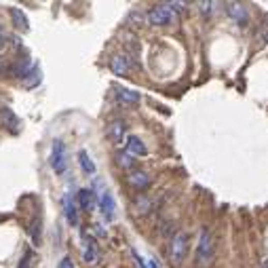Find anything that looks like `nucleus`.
<instances>
[{
    "label": "nucleus",
    "mask_w": 268,
    "mask_h": 268,
    "mask_svg": "<svg viewBox=\"0 0 268 268\" xmlns=\"http://www.w3.org/2000/svg\"><path fill=\"white\" fill-rule=\"evenodd\" d=\"M211 258H214V239H211L209 230L203 228L201 230V239H199V245H196V266L205 268Z\"/></svg>",
    "instance_id": "obj_1"
},
{
    "label": "nucleus",
    "mask_w": 268,
    "mask_h": 268,
    "mask_svg": "<svg viewBox=\"0 0 268 268\" xmlns=\"http://www.w3.org/2000/svg\"><path fill=\"white\" fill-rule=\"evenodd\" d=\"M186 251H188V234L186 232H177L173 236L171 245H169V260H171V264L180 266L182 262H184V258H186Z\"/></svg>",
    "instance_id": "obj_2"
},
{
    "label": "nucleus",
    "mask_w": 268,
    "mask_h": 268,
    "mask_svg": "<svg viewBox=\"0 0 268 268\" xmlns=\"http://www.w3.org/2000/svg\"><path fill=\"white\" fill-rule=\"evenodd\" d=\"M51 167H53V171L62 175L66 171V167H68V161H66V146L62 139H55L53 142V148H51Z\"/></svg>",
    "instance_id": "obj_3"
},
{
    "label": "nucleus",
    "mask_w": 268,
    "mask_h": 268,
    "mask_svg": "<svg viewBox=\"0 0 268 268\" xmlns=\"http://www.w3.org/2000/svg\"><path fill=\"white\" fill-rule=\"evenodd\" d=\"M175 17H173V11L169 9L167 5H161V7H154L150 13H148V21L152 25H169Z\"/></svg>",
    "instance_id": "obj_4"
},
{
    "label": "nucleus",
    "mask_w": 268,
    "mask_h": 268,
    "mask_svg": "<svg viewBox=\"0 0 268 268\" xmlns=\"http://www.w3.org/2000/svg\"><path fill=\"white\" fill-rule=\"evenodd\" d=\"M125 133H127V125L123 121H114V123H110L108 125V129H106V135L108 139L114 146H121L123 144V139H125Z\"/></svg>",
    "instance_id": "obj_5"
},
{
    "label": "nucleus",
    "mask_w": 268,
    "mask_h": 268,
    "mask_svg": "<svg viewBox=\"0 0 268 268\" xmlns=\"http://www.w3.org/2000/svg\"><path fill=\"white\" fill-rule=\"evenodd\" d=\"M226 13L228 15L239 23V25H245L249 21V13L243 5H239V3H226Z\"/></svg>",
    "instance_id": "obj_6"
},
{
    "label": "nucleus",
    "mask_w": 268,
    "mask_h": 268,
    "mask_svg": "<svg viewBox=\"0 0 268 268\" xmlns=\"http://www.w3.org/2000/svg\"><path fill=\"white\" fill-rule=\"evenodd\" d=\"M100 211L104 214L106 220H114L116 205H114V199H112L110 192H102V196H100Z\"/></svg>",
    "instance_id": "obj_7"
},
{
    "label": "nucleus",
    "mask_w": 268,
    "mask_h": 268,
    "mask_svg": "<svg viewBox=\"0 0 268 268\" xmlns=\"http://www.w3.org/2000/svg\"><path fill=\"white\" fill-rule=\"evenodd\" d=\"M127 152H129L131 157H146L148 148L137 135H129V137H127Z\"/></svg>",
    "instance_id": "obj_8"
},
{
    "label": "nucleus",
    "mask_w": 268,
    "mask_h": 268,
    "mask_svg": "<svg viewBox=\"0 0 268 268\" xmlns=\"http://www.w3.org/2000/svg\"><path fill=\"white\" fill-rule=\"evenodd\" d=\"M110 68L116 76H125L127 72H129V59L123 57V55H114V57L110 59Z\"/></svg>",
    "instance_id": "obj_9"
},
{
    "label": "nucleus",
    "mask_w": 268,
    "mask_h": 268,
    "mask_svg": "<svg viewBox=\"0 0 268 268\" xmlns=\"http://www.w3.org/2000/svg\"><path fill=\"white\" fill-rule=\"evenodd\" d=\"M0 123H3L9 131H17V127H19L17 116L13 114V110H9V108H0Z\"/></svg>",
    "instance_id": "obj_10"
},
{
    "label": "nucleus",
    "mask_w": 268,
    "mask_h": 268,
    "mask_svg": "<svg viewBox=\"0 0 268 268\" xmlns=\"http://www.w3.org/2000/svg\"><path fill=\"white\" fill-rule=\"evenodd\" d=\"M78 205L84 211H91L95 207V194H93V190H89V188L78 190Z\"/></svg>",
    "instance_id": "obj_11"
},
{
    "label": "nucleus",
    "mask_w": 268,
    "mask_h": 268,
    "mask_svg": "<svg viewBox=\"0 0 268 268\" xmlns=\"http://www.w3.org/2000/svg\"><path fill=\"white\" fill-rule=\"evenodd\" d=\"M11 19H13V25H17L21 32H25V30H30V21H27V17H25V13L21 11V9H17V7H13L11 9Z\"/></svg>",
    "instance_id": "obj_12"
},
{
    "label": "nucleus",
    "mask_w": 268,
    "mask_h": 268,
    "mask_svg": "<svg viewBox=\"0 0 268 268\" xmlns=\"http://www.w3.org/2000/svg\"><path fill=\"white\" fill-rule=\"evenodd\" d=\"M64 209H66V220H68L70 226H78V211H76V205L70 196L64 199Z\"/></svg>",
    "instance_id": "obj_13"
},
{
    "label": "nucleus",
    "mask_w": 268,
    "mask_h": 268,
    "mask_svg": "<svg viewBox=\"0 0 268 268\" xmlns=\"http://www.w3.org/2000/svg\"><path fill=\"white\" fill-rule=\"evenodd\" d=\"M129 184L133 186V188H146L148 184H150V177H148V173H144V171H131L129 173Z\"/></svg>",
    "instance_id": "obj_14"
},
{
    "label": "nucleus",
    "mask_w": 268,
    "mask_h": 268,
    "mask_svg": "<svg viewBox=\"0 0 268 268\" xmlns=\"http://www.w3.org/2000/svg\"><path fill=\"white\" fill-rule=\"evenodd\" d=\"M30 57H25V59H19L17 66H13L11 68V74L13 76H17V78H23V76H30Z\"/></svg>",
    "instance_id": "obj_15"
},
{
    "label": "nucleus",
    "mask_w": 268,
    "mask_h": 268,
    "mask_svg": "<svg viewBox=\"0 0 268 268\" xmlns=\"http://www.w3.org/2000/svg\"><path fill=\"white\" fill-rule=\"evenodd\" d=\"M116 91H118V93H116V95H118V100H121V102H125V104H137L139 100H142V97H139V93H137V91H131V89H123V87H118Z\"/></svg>",
    "instance_id": "obj_16"
},
{
    "label": "nucleus",
    "mask_w": 268,
    "mask_h": 268,
    "mask_svg": "<svg viewBox=\"0 0 268 268\" xmlns=\"http://www.w3.org/2000/svg\"><path fill=\"white\" fill-rule=\"evenodd\" d=\"M82 256H84V262H87V264H95V262H97V245H95V241L87 239Z\"/></svg>",
    "instance_id": "obj_17"
},
{
    "label": "nucleus",
    "mask_w": 268,
    "mask_h": 268,
    "mask_svg": "<svg viewBox=\"0 0 268 268\" xmlns=\"http://www.w3.org/2000/svg\"><path fill=\"white\" fill-rule=\"evenodd\" d=\"M78 161H80V167H82L84 173H95V165H93V161H91L87 150H80L78 152Z\"/></svg>",
    "instance_id": "obj_18"
},
{
    "label": "nucleus",
    "mask_w": 268,
    "mask_h": 268,
    "mask_svg": "<svg viewBox=\"0 0 268 268\" xmlns=\"http://www.w3.org/2000/svg\"><path fill=\"white\" fill-rule=\"evenodd\" d=\"M27 232H30V236H32V243L34 245H40V218H34V222L30 224Z\"/></svg>",
    "instance_id": "obj_19"
},
{
    "label": "nucleus",
    "mask_w": 268,
    "mask_h": 268,
    "mask_svg": "<svg viewBox=\"0 0 268 268\" xmlns=\"http://www.w3.org/2000/svg\"><path fill=\"white\" fill-rule=\"evenodd\" d=\"M118 165L123 169H133L135 167V161H133V157H131L129 152H121L118 154Z\"/></svg>",
    "instance_id": "obj_20"
},
{
    "label": "nucleus",
    "mask_w": 268,
    "mask_h": 268,
    "mask_svg": "<svg viewBox=\"0 0 268 268\" xmlns=\"http://www.w3.org/2000/svg\"><path fill=\"white\" fill-rule=\"evenodd\" d=\"M34 260H36V253L34 251H25L23 258H21L19 268H34Z\"/></svg>",
    "instance_id": "obj_21"
},
{
    "label": "nucleus",
    "mask_w": 268,
    "mask_h": 268,
    "mask_svg": "<svg viewBox=\"0 0 268 268\" xmlns=\"http://www.w3.org/2000/svg\"><path fill=\"white\" fill-rule=\"evenodd\" d=\"M57 268H74V262H72V258H70V256H64Z\"/></svg>",
    "instance_id": "obj_22"
},
{
    "label": "nucleus",
    "mask_w": 268,
    "mask_h": 268,
    "mask_svg": "<svg viewBox=\"0 0 268 268\" xmlns=\"http://www.w3.org/2000/svg\"><path fill=\"white\" fill-rule=\"evenodd\" d=\"M199 7H201V13H203V15H209V13H211V7H214V3H211V0H207V3H199Z\"/></svg>",
    "instance_id": "obj_23"
},
{
    "label": "nucleus",
    "mask_w": 268,
    "mask_h": 268,
    "mask_svg": "<svg viewBox=\"0 0 268 268\" xmlns=\"http://www.w3.org/2000/svg\"><path fill=\"white\" fill-rule=\"evenodd\" d=\"M167 7H171V9H175V11H184V3H167Z\"/></svg>",
    "instance_id": "obj_24"
},
{
    "label": "nucleus",
    "mask_w": 268,
    "mask_h": 268,
    "mask_svg": "<svg viewBox=\"0 0 268 268\" xmlns=\"http://www.w3.org/2000/svg\"><path fill=\"white\" fill-rule=\"evenodd\" d=\"M5 74H7V64L0 59V76H5Z\"/></svg>",
    "instance_id": "obj_25"
},
{
    "label": "nucleus",
    "mask_w": 268,
    "mask_h": 268,
    "mask_svg": "<svg viewBox=\"0 0 268 268\" xmlns=\"http://www.w3.org/2000/svg\"><path fill=\"white\" fill-rule=\"evenodd\" d=\"M260 38H262L264 42H268V27H264V30H262V34H260Z\"/></svg>",
    "instance_id": "obj_26"
},
{
    "label": "nucleus",
    "mask_w": 268,
    "mask_h": 268,
    "mask_svg": "<svg viewBox=\"0 0 268 268\" xmlns=\"http://www.w3.org/2000/svg\"><path fill=\"white\" fill-rule=\"evenodd\" d=\"M146 268H161V266H159V264H157V262H154V260H150V262H148V266H146Z\"/></svg>",
    "instance_id": "obj_27"
},
{
    "label": "nucleus",
    "mask_w": 268,
    "mask_h": 268,
    "mask_svg": "<svg viewBox=\"0 0 268 268\" xmlns=\"http://www.w3.org/2000/svg\"><path fill=\"white\" fill-rule=\"evenodd\" d=\"M5 45V36H3V27H0V47Z\"/></svg>",
    "instance_id": "obj_28"
},
{
    "label": "nucleus",
    "mask_w": 268,
    "mask_h": 268,
    "mask_svg": "<svg viewBox=\"0 0 268 268\" xmlns=\"http://www.w3.org/2000/svg\"><path fill=\"white\" fill-rule=\"evenodd\" d=\"M262 268H268V260H264V262H262Z\"/></svg>",
    "instance_id": "obj_29"
}]
</instances>
